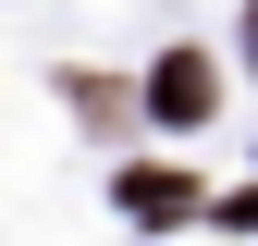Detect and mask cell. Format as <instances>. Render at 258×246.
Here are the masks:
<instances>
[{
  "label": "cell",
  "instance_id": "6da1fadb",
  "mask_svg": "<svg viewBox=\"0 0 258 246\" xmlns=\"http://www.w3.org/2000/svg\"><path fill=\"white\" fill-rule=\"evenodd\" d=\"M209 99H221V86H209V49H172V61L148 74V111H160V123H209Z\"/></svg>",
  "mask_w": 258,
  "mask_h": 246
},
{
  "label": "cell",
  "instance_id": "7a4b0ae2",
  "mask_svg": "<svg viewBox=\"0 0 258 246\" xmlns=\"http://www.w3.org/2000/svg\"><path fill=\"white\" fill-rule=\"evenodd\" d=\"M123 209H136V222H184L197 184H184V172H123Z\"/></svg>",
  "mask_w": 258,
  "mask_h": 246
},
{
  "label": "cell",
  "instance_id": "3957f363",
  "mask_svg": "<svg viewBox=\"0 0 258 246\" xmlns=\"http://www.w3.org/2000/svg\"><path fill=\"white\" fill-rule=\"evenodd\" d=\"M246 61H258V13H246Z\"/></svg>",
  "mask_w": 258,
  "mask_h": 246
}]
</instances>
